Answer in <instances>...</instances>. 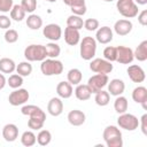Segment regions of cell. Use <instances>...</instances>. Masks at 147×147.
<instances>
[{"label":"cell","mask_w":147,"mask_h":147,"mask_svg":"<svg viewBox=\"0 0 147 147\" xmlns=\"http://www.w3.org/2000/svg\"><path fill=\"white\" fill-rule=\"evenodd\" d=\"M68 122L74 125V126H80L85 123V119H86V116L85 114L82 111V110H78V109H74L68 113Z\"/></svg>","instance_id":"ffe728a7"},{"label":"cell","mask_w":147,"mask_h":147,"mask_svg":"<svg viewBox=\"0 0 147 147\" xmlns=\"http://www.w3.org/2000/svg\"><path fill=\"white\" fill-rule=\"evenodd\" d=\"M96 52V40L93 37H84L80 41V57L85 61H90L95 56Z\"/></svg>","instance_id":"7a4b0ae2"},{"label":"cell","mask_w":147,"mask_h":147,"mask_svg":"<svg viewBox=\"0 0 147 147\" xmlns=\"http://www.w3.org/2000/svg\"><path fill=\"white\" fill-rule=\"evenodd\" d=\"M116 55H117V49L114 46H108L103 49V57L109 62L116 61Z\"/></svg>","instance_id":"8d00e7d4"},{"label":"cell","mask_w":147,"mask_h":147,"mask_svg":"<svg viewBox=\"0 0 147 147\" xmlns=\"http://www.w3.org/2000/svg\"><path fill=\"white\" fill-rule=\"evenodd\" d=\"M21 6L25 10V13L32 14L37 8V0H22Z\"/></svg>","instance_id":"ab89813d"},{"label":"cell","mask_w":147,"mask_h":147,"mask_svg":"<svg viewBox=\"0 0 147 147\" xmlns=\"http://www.w3.org/2000/svg\"><path fill=\"white\" fill-rule=\"evenodd\" d=\"M95 40L100 44H108L113 40V30L109 26H101L98 28Z\"/></svg>","instance_id":"ac0fdd59"},{"label":"cell","mask_w":147,"mask_h":147,"mask_svg":"<svg viewBox=\"0 0 147 147\" xmlns=\"http://www.w3.org/2000/svg\"><path fill=\"white\" fill-rule=\"evenodd\" d=\"M2 137L8 142L15 141L18 138V127L13 123L6 124L2 129Z\"/></svg>","instance_id":"44dd1931"},{"label":"cell","mask_w":147,"mask_h":147,"mask_svg":"<svg viewBox=\"0 0 147 147\" xmlns=\"http://www.w3.org/2000/svg\"><path fill=\"white\" fill-rule=\"evenodd\" d=\"M109 78L106 74H95L87 80V86L90 87L92 93H96L100 90H103V87L108 84Z\"/></svg>","instance_id":"52a82bcc"},{"label":"cell","mask_w":147,"mask_h":147,"mask_svg":"<svg viewBox=\"0 0 147 147\" xmlns=\"http://www.w3.org/2000/svg\"><path fill=\"white\" fill-rule=\"evenodd\" d=\"M16 72L18 75H21L22 77H26V76H30L31 72H32V65L29 61H23V62H20L17 65H16Z\"/></svg>","instance_id":"1f68e13d"},{"label":"cell","mask_w":147,"mask_h":147,"mask_svg":"<svg viewBox=\"0 0 147 147\" xmlns=\"http://www.w3.org/2000/svg\"><path fill=\"white\" fill-rule=\"evenodd\" d=\"M56 93L61 99H69L74 93L72 85L69 82H60L56 85Z\"/></svg>","instance_id":"7402d4cb"},{"label":"cell","mask_w":147,"mask_h":147,"mask_svg":"<svg viewBox=\"0 0 147 147\" xmlns=\"http://www.w3.org/2000/svg\"><path fill=\"white\" fill-rule=\"evenodd\" d=\"M7 84L9 85V87H11L14 90L15 88H18L23 84V77L21 75H18V74H13L7 79Z\"/></svg>","instance_id":"d590c367"},{"label":"cell","mask_w":147,"mask_h":147,"mask_svg":"<svg viewBox=\"0 0 147 147\" xmlns=\"http://www.w3.org/2000/svg\"><path fill=\"white\" fill-rule=\"evenodd\" d=\"M75 95L78 100L85 101V100H88L91 98L92 92H91L90 87L87 86V84H78L76 90H75Z\"/></svg>","instance_id":"603a6c76"},{"label":"cell","mask_w":147,"mask_h":147,"mask_svg":"<svg viewBox=\"0 0 147 147\" xmlns=\"http://www.w3.org/2000/svg\"><path fill=\"white\" fill-rule=\"evenodd\" d=\"M117 55H116V61L121 64H129L132 63V61L134 60L133 56V51L130 47L126 46H117Z\"/></svg>","instance_id":"30bf717a"},{"label":"cell","mask_w":147,"mask_h":147,"mask_svg":"<svg viewBox=\"0 0 147 147\" xmlns=\"http://www.w3.org/2000/svg\"><path fill=\"white\" fill-rule=\"evenodd\" d=\"M133 24L131 21L129 20H118L115 22L114 25V31L118 34V36H127L131 31H132Z\"/></svg>","instance_id":"9a60e30c"},{"label":"cell","mask_w":147,"mask_h":147,"mask_svg":"<svg viewBox=\"0 0 147 147\" xmlns=\"http://www.w3.org/2000/svg\"><path fill=\"white\" fill-rule=\"evenodd\" d=\"M108 93L110 95H114V96H118V95H122L124 93V90H125V84L122 79H118V78H114L111 79L110 82H108Z\"/></svg>","instance_id":"5bb4252c"},{"label":"cell","mask_w":147,"mask_h":147,"mask_svg":"<svg viewBox=\"0 0 147 147\" xmlns=\"http://www.w3.org/2000/svg\"><path fill=\"white\" fill-rule=\"evenodd\" d=\"M117 124L121 129H124L126 131H134L139 126V119L133 114H129L125 111L123 114H119L117 118Z\"/></svg>","instance_id":"8992f818"},{"label":"cell","mask_w":147,"mask_h":147,"mask_svg":"<svg viewBox=\"0 0 147 147\" xmlns=\"http://www.w3.org/2000/svg\"><path fill=\"white\" fill-rule=\"evenodd\" d=\"M90 69L95 74H110L114 69L111 62L107 61L106 59H93L90 63Z\"/></svg>","instance_id":"ba28073f"},{"label":"cell","mask_w":147,"mask_h":147,"mask_svg":"<svg viewBox=\"0 0 147 147\" xmlns=\"http://www.w3.org/2000/svg\"><path fill=\"white\" fill-rule=\"evenodd\" d=\"M45 48H46V53H47V57L49 59H56L60 53H61V47L54 42H48L45 45Z\"/></svg>","instance_id":"d6a6232c"},{"label":"cell","mask_w":147,"mask_h":147,"mask_svg":"<svg viewBox=\"0 0 147 147\" xmlns=\"http://www.w3.org/2000/svg\"><path fill=\"white\" fill-rule=\"evenodd\" d=\"M67 26H71V28H75L77 30H80L84 26V21L80 16L72 14L67 18Z\"/></svg>","instance_id":"836d02e7"},{"label":"cell","mask_w":147,"mask_h":147,"mask_svg":"<svg viewBox=\"0 0 147 147\" xmlns=\"http://www.w3.org/2000/svg\"><path fill=\"white\" fill-rule=\"evenodd\" d=\"M21 113L23 115H25V116H29V117H37V118L46 121L45 111L40 107L34 106V105H25V106H23L22 109H21Z\"/></svg>","instance_id":"4fadbf2b"},{"label":"cell","mask_w":147,"mask_h":147,"mask_svg":"<svg viewBox=\"0 0 147 147\" xmlns=\"http://www.w3.org/2000/svg\"><path fill=\"white\" fill-rule=\"evenodd\" d=\"M44 123H45L44 119H40L37 117H30V119L28 121V126L31 130H40L42 129Z\"/></svg>","instance_id":"f35d334b"},{"label":"cell","mask_w":147,"mask_h":147,"mask_svg":"<svg viewBox=\"0 0 147 147\" xmlns=\"http://www.w3.org/2000/svg\"><path fill=\"white\" fill-rule=\"evenodd\" d=\"M42 34L52 41H57L62 37V29L59 24L51 23L42 29Z\"/></svg>","instance_id":"8fae6325"},{"label":"cell","mask_w":147,"mask_h":147,"mask_svg":"<svg viewBox=\"0 0 147 147\" xmlns=\"http://www.w3.org/2000/svg\"><path fill=\"white\" fill-rule=\"evenodd\" d=\"M24 57L29 62H34V61H42L47 57L46 48L44 45H29L24 49Z\"/></svg>","instance_id":"3957f363"},{"label":"cell","mask_w":147,"mask_h":147,"mask_svg":"<svg viewBox=\"0 0 147 147\" xmlns=\"http://www.w3.org/2000/svg\"><path fill=\"white\" fill-rule=\"evenodd\" d=\"M13 6H14L13 0H0V11L1 13H9Z\"/></svg>","instance_id":"b9f144b4"},{"label":"cell","mask_w":147,"mask_h":147,"mask_svg":"<svg viewBox=\"0 0 147 147\" xmlns=\"http://www.w3.org/2000/svg\"><path fill=\"white\" fill-rule=\"evenodd\" d=\"M7 84V79L3 76V74H0V90H2Z\"/></svg>","instance_id":"c3c4849f"},{"label":"cell","mask_w":147,"mask_h":147,"mask_svg":"<svg viewBox=\"0 0 147 147\" xmlns=\"http://www.w3.org/2000/svg\"><path fill=\"white\" fill-rule=\"evenodd\" d=\"M16 70V64L14 60L9 57L0 59V72L2 74H13Z\"/></svg>","instance_id":"cb8c5ba5"},{"label":"cell","mask_w":147,"mask_h":147,"mask_svg":"<svg viewBox=\"0 0 147 147\" xmlns=\"http://www.w3.org/2000/svg\"><path fill=\"white\" fill-rule=\"evenodd\" d=\"M11 25V20L6 15H0V29H9Z\"/></svg>","instance_id":"7bdbcfd3"},{"label":"cell","mask_w":147,"mask_h":147,"mask_svg":"<svg viewBox=\"0 0 147 147\" xmlns=\"http://www.w3.org/2000/svg\"><path fill=\"white\" fill-rule=\"evenodd\" d=\"M26 25L31 30H38L42 26V18L39 15L30 14L26 18Z\"/></svg>","instance_id":"4316f807"},{"label":"cell","mask_w":147,"mask_h":147,"mask_svg":"<svg viewBox=\"0 0 147 147\" xmlns=\"http://www.w3.org/2000/svg\"><path fill=\"white\" fill-rule=\"evenodd\" d=\"M25 14L26 13L21 5H14L10 9V18L16 22H21L23 18H25Z\"/></svg>","instance_id":"f546056e"},{"label":"cell","mask_w":147,"mask_h":147,"mask_svg":"<svg viewBox=\"0 0 147 147\" xmlns=\"http://www.w3.org/2000/svg\"><path fill=\"white\" fill-rule=\"evenodd\" d=\"M139 126L141 127V131L145 136H147V114H144L141 118L139 119Z\"/></svg>","instance_id":"f6af8a7d"},{"label":"cell","mask_w":147,"mask_h":147,"mask_svg":"<svg viewBox=\"0 0 147 147\" xmlns=\"http://www.w3.org/2000/svg\"><path fill=\"white\" fill-rule=\"evenodd\" d=\"M40 70L42 75L45 76H56L62 74L63 71V64L61 61L56 59H45L41 61Z\"/></svg>","instance_id":"277c9868"},{"label":"cell","mask_w":147,"mask_h":147,"mask_svg":"<svg viewBox=\"0 0 147 147\" xmlns=\"http://www.w3.org/2000/svg\"><path fill=\"white\" fill-rule=\"evenodd\" d=\"M47 111L49 115L56 117V116H60L63 111V102L60 98H52L49 101H48V105H47Z\"/></svg>","instance_id":"d6986e66"},{"label":"cell","mask_w":147,"mask_h":147,"mask_svg":"<svg viewBox=\"0 0 147 147\" xmlns=\"http://www.w3.org/2000/svg\"><path fill=\"white\" fill-rule=\"evenodd\" d=\"M5 40L8 44H14L18 40V33L14 29H7L5 32Z\"/></svg>","instance_id":"74e56055"},{"label":"cell","mask_w":147,"mask_h":147,"mask_svg":"<svg viewBox=\"0 0 147 147\" xmlns=\"http://www.w3.org/2000/svg\"><path fill=\"white\" fill-rule=\"evenodd\" d=\"M51 140H52V133L48 130H40L39 133L37 134V142L40 146L49 145Z\"/></svg>","instance_id":"e575fe53"},{"label":"cell","mask_w":147,"mask_h":147,"mask_svg":"<svg viewBox=\"0 0 147 147\" xmlns=\"http://www.w3.org/2000/svg\"><path fill=\"white\" fill-rule=\"evenodd\" d=\"M138 22H139L142 26L147 25V10H146V9L141 10L140 13H138Z\"/></svg>","instance_id":"bcb514c9"},{"label":"cell","mask_w":147,"mask_h":147,"mask_svg":"<svg viewBox=\"0 0 147 147\" xmlns=\"http://www.w3.org/2000/svg\"><path fill=\"white\" fill-rule=\"evenodd\" d=\"M129 103H127V99L123 95H118L114 102V109L117 114H123L127 110Z\"/></svg>","instance_id":"f1b7e54d"},{"label":"cell","mask_w":147,"mask_h":147,"mask_svg":"<svg viewBox=\"0 0 147 147\" xmlns=\"http://www.w3.org/2000/svg\"><path fill=\"white\" fill-rule=\"evenodd\" d=\"M72 14L78 15V16H83L86 13V5H82V6H75V7H70Z\"/></svg>","instance_id":"ee69618b"},{"label":"cell","mask_w":147,"mask_h":147,"mask_svg":"<svg viewBox=\"0 0 147 147\" xmlns=\"http://www.w3.org/2000/svg\"><path fill=\"white\" fill-rule=\"evenodd\" d=\"M95 96H94V101L98 106L100 107H105L109 103L110 101V94L107 92V91H103V90H100L99 92L94 93Z\"/></svg>","instance_id":"83f0119b"},{"label":"cell","mask_w":147,"mask_h":147,"mask_svg":"<svg viewBox=\"0 0 147 147\" xmlns=\"http://www.w3.org/2000/svg\"><path fill=\"white\" fill-rule=\"evenodd\" d=\"M133 56L140 62H144L147 60V40H142L137 46V48L133 52Z\"/></svg>","instance_id":"d4e9b609"},{"label":"cell","mask_w":147,"mask_h":147,"mask_svg":"<svg viewBox=\"0 0 147 147\" xmlns=\"http://www.w3.org/2000/svg\"><path fill=\"white\" fill-rule=\"evenodd\" d=\"M126 72H127L129 78L133 83H142L146 79V74H145L144 69L138 64H131L127 68Z\"/></svg>","instance_id":"7c38bea8"},{"label":"cell","mask_w":147,"mask_h":147,"mask_svg":"<svg viewBox=\"0 0 147 147\" xmlns=\"http://www.w3.org/2000/svg\"><path fill=\"white\" fill-rule=\"evenodd\" d=\"M102 137L108 147H122L123 146L122 132L115 125H108L103 130Z\"/></svg>","instance_id":"6da1fadb"},{"label":"cell","mask_w":147,"mask_h":147,"mask_svg":"<svg viewBox=\"0 0 147 147\" xmlns=\"http://www.w3.org/2000/svg\"><path fill=\"white\" fill-rule=\"evenodd\" d=\"M103 1H106V2H111V1H114V0H103Z\"/></svg>","instance_id":"816d5d0a"},{"label":"cell","mask_w":147,"mask_h":147,"mask_svg":"<svg viewBox=\"0 0 147 147\" xmlns=\"http://www.w3.org/2000/svg\"><path fill=\"white\" fill-rule=\"evenodd\" d=\"M45 1H48V2H55L56 0H45Z\"/></svg>","instance_id":"f907efd6"},{"label":"cell","mask_w":147,"mask_h":147,"mask_svg":"<svg viewBox=\"0 0 147 147\" xmlns=\"http://www.w3.org/2000/svg\"><path fill=\"white\" fill-rule=\"evenodd\" d=\"M63 2L69 6V7H75V6H82L85 5V0H63Z\"/></svg>","instance_id":"7dc6e473"},{"label":"cell","mask_w":147,"mask_h":147,"mask_svg":"<svg viewBox=\"0 0 147 147\" xmlns=\"http://www.w3.org/2000/svg\"><path fill=\"white\" fill-rule=\"evenodd\" d=\"M30 98V94L28 92V90L25 88H15L8 96V101L11 106H21L24 105Z\"/></svg>","instance_id":"9c48e42d"},{"label":"cell","mask_w":147,"mask_h":147,"mask_svg":"<svg viewBox=\"0 0 147 147\" xmlns=\"http://www.w3.org/2000/svg\"><path fill=\"white\" fill-rule=\"evenodd\" d=\"M132 99L134 102L140 103L144 109L147 108V88L145 86H137L132 91Z\"/></svg>","instance_id":"2e32d148"},{"label":"cell","mask_w":147,"mask_h":147,"mask_svg":"<svg viewBox=\"0 0 147 147\" xmlns=\"http://www.w3.org/2000/svg\"><path fill=\"white\" fill-rule=\"evenodd\" d=\"M21 142L25 147H31L37 142V136L32 131H25L21 136Z\"/></svg>","instance_id":"4dcf8cb0"},{"label":"cell","mask_w":147,"mask_h":147,"mask_svg":"<svg viewBox=\"0 0 147 147\" xmlns=\"http://www.w3.org/2000/svg\"><path fill=\"white\" fill-rule=\"evenodd\" d=\"M84 28L87 31H96L99 28V21L96 18H87L84 22Z\"/></svg>","instance_id":"60d3db41"},{"label":"cell","mask_w":147,"mask_h":147,"mask_svg":"<svg viewBox=\"0 0 147 147\" xmlns=\"http://www.w3.org/2000/svg\"><path fill=\"white\" fill-rule=\"evenodd\" d=\"M67 79L68 82L71 84V85H78L80 84L82 79H83V75H82V71L77 68H74V69H70L67 74Z\"/></svg>","instance_id":"484cf974"},{"label":"cell","mask_w":147,"mask_h":147,"mask_svg":"<svg viewBox=\"0 0 147 147\" xmlns=\"http://www.w3.org/2000/svg\"><path fill=\"white\" fill-rule=\"evenodd\" d=\"M134 2L138 3V5H146L147 3V0H134Z\"/></svg>","instance_id":"681fc988"},{"label":"cell","mask_w":147,"mask_h":147,"mask_svg":"<svg viewBox=\"0 0 147 147\" xmlns=\"http://www.w3.org/2000/svg\"><path fill=\"white\" fill-rule=\"evenodd\" d=\"M116 7L118 13L125 18H133L138 15V5L134 0H117Z\"/></svg>","instance_id":"5b68a950"},{"label":"cell","mask_w":147,"mask_h":147,"mask_svg":"<svg viewBox=\"0 0 147 147\" xmlns=\"http://www.w3.org/2000/svg\"><path fill=\"white\" fill-rule=\"evenodd\" d=\"M64 40L70 46L77 45L79 42V40H80L79 30H77L75 28H71V26H67L64 29Z\"/></svg>","instance_id":"e0dca14e"}]
</instances>
